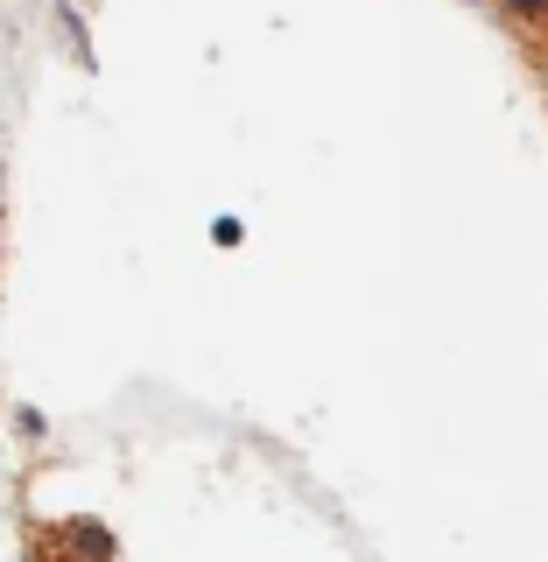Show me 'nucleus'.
<instances>
[{
  "mask_svg": "<svg viewBox=\"0 0 548 562\" xmlns=\"http://www.w3.org/2000/svg\"><path fill=\"white\" fill-rule=\"evenodd\" d=\"M49 541H57L70 562H113V555H120V541L105 535V527H92V520H64Z\"/></svg>",
  "mask_w": 548,
  "mask_h": 562,
  "instance_id": "1",
  "label": "nucleus"
},
{
  "mask_svg": "<svg viewBox=\"0 0 548 562\" xmlns=\"http://www.w3.org/2000/svg\"><path fill=\"white\" fill-rule=\"evenodd\" d=\"M514 22H535V29H548V0H500Z\"/></svg>",
  "mask_w": 548,
  "mask_h": 562,
  "instance_id": "2",
  "label": "nucleus"
}]
</instances>
